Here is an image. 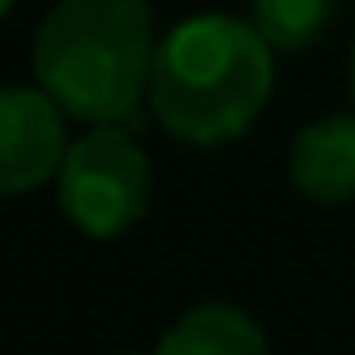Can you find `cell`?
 <instances>
[{"label":"cell","instance_id":"9","mask_svg":"<svg viewBox=\"0 0 355 355\" xmlns=\"http://www.w3.org/2000/svg\"><path fill=\"white\" fill-rule=\"evenodd\" d=\"M0 10H15V0H0Z\"/></svg>","mask_w":355,"mask_h":355},{"label":"cell","instance_id":"8","mask_svg":"<svg viewBox=\"0 0 355 355\" xmlns=\"http://www.w3.org/2000/svg\"><path fill=\"white\" fill-rule=\"evenodd\" d=\"M350 93H355V54H350Z\"/></svg>","mask_w":355,"mask_h":355},{"label":"cell","instance_id":"4","mask_svg":"<svg viewBox=\"0 0 355 355\" xmlns=\"http://www.w3.org/2000/svg\"><path fill=\"white\" fill-rule=\"evenodd\" d=\"M64 107L40 83H10L0 93V185L6 195L40 190L49 175H59L69 156Z\"/></svg>","mask_w":355,"mask_h":355},{"label":"cell","instance_id":"1","mask_svg":"<svg viewBox=\"0 0 355 355\" xmlns=\"http://www.w3.org/2000/svg\"><path fill=\"white\" fill-rule=\"evenodd\" d=\"M272 44L253 20L190 15L161 35L151 69V112L185 146H224L243 137L272 98Z\"/></svg>","mask_w":355,"mask_h":355},{"label":"cell","instance_id":"3","mask_svg":"<svg viewBox=\"0 0 355 355\" xmlns=\"http://www.w3.org/2000/svg\"><path fill=\"white\" fill-rule=\"evenodd\" d=\"M59 209L88 239L127 234L151 205V166L122 122H93L59 166Z\"/></svg>","mask_w":355,"mask_h":355},{"label":"cell","instance_id":"7","mask_svg":"<svg viewBox=\"0 0 355 355\" xmlns=\"http://www.w3.org/2000/svg\"><path fill=\"white\" fill-rule=\"evenodd\" d=\"M331 10L336 0H253V25L277 54H297L326 35Z\"/></svg>","mask_w":355,"mask_h":355},{"label":"cell","instance_id":"2","mask_svg":"<svg viewBox=\"0 0 355 355\" xmlns=\"http://www.w3.org/2000/svg\"><path fill=\"white\" fill-rule=\"evenodd\" d=\"M156 15L146 0H54L35 30V83L78 122H127L151 93Z\"/></svg>","mask_w":355,"mask_h":355},{"label":"cell","instance_id":"6","mask_svg":"<svg viewBox=\"0 0 355 355\" xmlns=\"http://www.w3.org/2000/svg\"><path fill=\"white\" fill-rule=\"evenodd\" d=\"M151 355H272L263 326L234 302H200L190 306Z\"/></svg>","mask_w":355,"mask_h":355},{"label":"cell","instance_id":"5","mask_svg":"<svg viewBox=\"0 0 355 355\" xmlns=\"http://www.w3.org/2000/svg\"><path fill=\"white\" fill-rule=\"evenodd\" d=\"M287 175L302 200L336 209L355 200V117H321L297 132L287 151Z\"/></svg>","mask_w":355,"mask_h":355}]
</instances>
